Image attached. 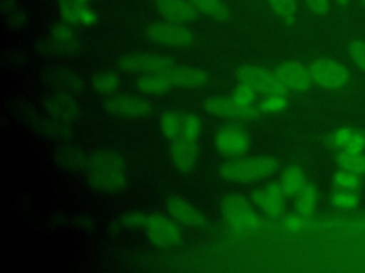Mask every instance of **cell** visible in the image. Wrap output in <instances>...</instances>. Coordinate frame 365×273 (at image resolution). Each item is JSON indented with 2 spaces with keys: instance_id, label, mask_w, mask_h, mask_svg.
Wrapping results in <instances>:
<instances>
[{
  "instance_id": "1",
  "label": "cell",
  "mask_w": 365,
  "mask_h": 273,
  "mask_svg": "<svg viewBox=\"0 0 365 273\" xmlns=\"http://www.w3.org/2000/svg\"><path fill=\"white\" fill-rule=\"evenodd\" d=\"M87 179L98 191H117L125 183V162L114 151H97L87 158Z\"/></svg>"
},
{
  "instance_id": "2",
  "label": "cell",
  "mask_w": 365,
  "mask_h": 273,
  "mask_svg": "<svg viewBox=\"0 0 365 273\" xmlns=\"http://www.w3.org/2000/svg\"><path fill=\"white\" fill-rule=\"evenodd\" d=\"M278 162L272 156L238 158L224 162L220 166V175L231 182H251L272 175Z\"/></svg>"
},
{
  "instance_id": "3",
  "label": "cell",
  "mask_w": 365,
  "mask_h": 273,
  "mask_svg": "<svg viewBox=\"0 0 365 273\" xmlns=\"http://www.w3.org/2000/svg\"><path fill=\"white\" fill-rule=\"evenodd\" d=\"M221 212L225 222L235 230H255L262 225L247 198L240 193H228L221 200Z\"/></svg>"
},
{
  "instance_id": "4",
  "label": "cell",
  "mask_w": 365,
  "mask_h": 273,
  "mask_svg": "<svg viewBox=\"0 0 365 273\" xmlns=\"http://www.w3.org/2000/svg\"><path fill=\"white\" fill-rule=\"evenodd\" d=\"M145 36L153 43L167 47H188L194 41V34L181 23H153L145 28Z\"/></svg>"
},
{
  "instance_id": "5",
  "label": "cell",
  "mask_w": 365,
  "mask_h": 273,
  "mask_svg": "<svg viewBox=\"0 0 365 273\" xmlns=\"http://www.w3.org/2000/svg\"><path fill=\"white\" fill-rule=\"evenodd\" d=\"M308 70H309L312 82L328 90L341 88L349 80V74L346 68L342 64L328 58H318L312 61Z\"/></svg>"
},
{
  "instance_id": "6",
  "label": "cell",
  "mask_w": 365,
  "mask_h": 273,
  "mask_svg": "<svg viewBox=\"0 0 365 273\" xmlns=\"http://www.w3.org/2000/svg\"><path fill=\"white\" fill-rule=\"evenodd\" d=\"M237 75L240 81H245L251 84L255 91L262 92L265 95L272 94H285L287 87L281 82L275 73H271L258 65H242L238 68Z\"/></svg>"
},
{
  "instance_id": "7",
  "label": "cell",
  "mask_w": 365,
  "mask_h": 273,
  "mask_svg": "<svg viewBox=\"0 0 365 273\" xmlns=\"http://www.w3.org/2000/svg\"><path fill=\"white\" fill-rule=\"evenodd\" d=\"M120 68L130 73H143V74H153V73H168L175 67V63L160 54H130L124 55L118 61Z\"/></svg>"
},
{
  "instance_id": "8",
  "label": "cell",
  "mask_w": 365,
  "mask_h": 273,
  "mask_svg": "<svg viewBox=\"0 0 365 273\" xmlns=\"http://www.w3.org/2000/svg\"><path fill=\"white\" fill-rule=\"evenodd\" d=\"M145 230L150 242L158 247H171L181 242L177 223L164 215H148Z\"/></svg>"
},
{
  "instance_id": "9",
  "label": "cell",
  "mask_w": 365,
  "mask_h": 273,
  "mask_svg": "<svg viewBox=\"0 0 365 273\" xmlns=\"http://www.w3.org/2000/svg\"><path fill=\"white\" fill-rule=\"evenodd\" d=\"M204 108L210 114L232 119H254L261 114L259 108L240 104L232 97H210L204 101Z\"/></svg>"
},
{
  "instance_id": "10",
  "label": "cell",
  "mask_w": 365,
  "mask_h": 273,
  "mask_svg": "<svg viewBox=\"0 0 365 273\" xmlns=\"http://www.w3.org/2000/svg\"><path fill=\"white\" fill-rule=\"evenodd\" d=\"M198 144L195 139L180 135L171 139L170 145V158L173 165L180 172H191L198 161Z\"/></svg>"
},
{
  "instance_id": "11",
  "label": "cell",
  "mask_w": 365,
  "mask_h": 273,
  "mask_svg": "<svg viewBox=\"0 0 365 273\" xmlns=\"http://www.w3.org/2000/svg\"><path fill=\"white\" fill-rule=\"evenodd\" d=\"M43 105L48 115L58 122H71L80 114L77 101L68 92L54 91L44 97Z\"/></svg>"
},
{
  "instance_id": "12",
  "label": "cell",
  "mask_w": 365,
  "mask_h": 273,
  "mask_svg": "<svg viewBox=\"0 0 365 273\" xmlns=\"http://www.w3.org/2000/svg\"><path fill=\"white\" fill-rule=\"evenodd\" d=\"M104 107L108 112L121 117H145L153 111V107L148 101L134 95L110 97Z\"/></svg>"
},
{
  "instance_id": "13",
  "label": "cell",
  "mask_w": 365,
  "mask_h": 273,
  "mask_svg": "<svg viewBox=\"0 0 365 273\" xmlns=\"http://www.w3.org/2000/svg\"><path fill=\"white\" fill-rule=\"evenodd\" d=\"M215 146L220 152L230 156H240L250 148L248 135L235 127H227L217 132Z\"/></svg>"
},
{
  "instance_id": "14",
  "label": "cell",
  "mask_w": 365,
  "mask_h": 273,
  "mask_svg": "<svg viewBox=\"0 0 365 273\" xmlns=\"http://www.w3.org/2000/svg\"><path fill=\"white\" fill-rule=\"evenodd\" d=\"M274 73L287 87V90H294L299 92L307 91L312 82L309 70L295 61H287L279 64Z\"/></svg>"
},
{
  "instance_id": "15",
  "label": "cell",
  "mask_w": 365,
  "mask_h": 273,
  "mask_svg": "<svg viewBox=\"0 0 365 273\" xmlns=\"http://www.w3.org/2000/svg\"><path fill=\"white\" fill-rule=\"evenodd\" d=\"M167 210L174 220L182 225L194 228H202L207 225V219L202 215V212L198 210L191 202L185 200L184 198L171 196L167 200Z\"/></svg>"
},
{
  "instance_id": "16",
  "label": "cell",
  "mask_w": 365,
  "mask_h": 273,
  "mask_svg": "<svg viewBox=\"0 0 365 273\" xmlns=\"http://www.w3.org/2000/svg\"><path fill=\"white\" fill-rule=\"evenodd\" d=\"M284 191L279 182H272L258 191L254 192V202L264 210V213L269 218H278L284 209Z\"/></svg>"
},
{
  "instance_id": "17",
  "label": "cell",
  "mask_w": 365,
  "mask_h": 273,
  "mask_svg": "<svg viewBox=\"0 0 365 273\" xmlns=\"http://www.w3.org/2000/svg\"><path fill=\"white\" fill-rule=\"evenodd\" d=\"M43 80L54 91H60V92L73 94L83 90L84 87L83 80L77 74L64 68H57V67L46 70L43 73Z\"/></svg>"
},
{
  "instance_id": "18",
  "label": "cell",
  "mask_w": 365,
  "mask_h": 273,
  "mask_svg": "<svg viewBox=\"0 0 365 273\" xmlns=\"http://www.w3.org/2000/svg\"><path fill=\"white\" fill-rule=\"evenodd\" d=\"M158 13L174 23H187L197 16V7L190 0H155Z\"/></svg>"
},
{
  "instance_id": "19",
  "label": "cell",
  "mask_w": 365,
  "mask_h": 273,
  "mask_svg": "<svg viewBox=\"0 0 365 273\" xmlns=\"http://www.w3.org/2000/svg\"><path fill=\"white\" fill-rule=\"evenodd\" d=\"M173 85L184 88H200L208 84L210 77L205 71L194 67H174L167 73Z\"/></svg>"
},
{
  "instance_id": "20",
  "label": "cell",
  "mask_w": 365,
  "mask_h": 273,
  "mask_svg": "<svg viewBox=\"0 0 365 273\" xmlns=\"http://www.w3.org/2000/svg\"><path fill=\"white\" fill-rule=\"evenodd\" d=\"M173 87V82L167 73H153L144 74L137 80V88L150 95H160L167 92Z\"/></svg>"
},
{
  "instance_id": "21",
  "label": "cell",
  "mask_w": 365,
  "mask_h": 273,
  "mask_svg": "<svg viewBox=\"0 0 365 273\" xmlns=\"http://www.w3.org/2000/svg\"><path fill=\"white\" fill-rule=\"evenodd\" d=\"M51 44L56 51H73L77 47L74 30L68 23L56 24L51 30Z\"/></svg>"
},
{
  "instance_id": "22",
  "label": "cell",
  "mask_w": 365,
  "mask_h": 273,
  "mask_svg": "<svg viewBox=\"0 0 365 273\" xmlns=\"http://www.w3.org/2000/svg\"><path fill=\"white\" fill-rule=\"evenodd\" d=\"M279 185L284 191V193L287 196H292L297 195L304 186H305V178H304V172L301 171V168L292 165L288 166L279 181Z\"/></svg>"
},
{
  "instance_id": "23",
  "label": "cell",
  "mask_w": 365,
  "mask_h": 273,
  "mask_svg": "<svg viewBox=\"0 0 365 273\" xmlns=\"http://www.w3.org/2000/svg\"><path fill=\"white\" fill-rule=\"evenodd\" d=\"M338 164L342 169L354 172L356 175L365 173V155L358 149L346 148L338 154Z\"/></svg>"
},
{
  "instance_id": "24",
  "label": "cell",
  "mask_w": 365,
  "mask_h": 273,
  "mask_svg": "<svg viewBox=\"0 0 365 273\" xmlns=\"http://www.w3.org/2000/svg\"><path fill=\"white\" fill-rule=\"evenodd\" d=\"M317 203V189L311 183H305V186L297 193V212L304 219L309 218L315 209Z\"/></svg>"
},
{
  "instance_id": "25",
  "label": "cell",
  "mask_w": 365,
  "mask_h": 273,
  "mask_svg": "<svg viewBox=\"0 0 365 273\" xmlns=\"http://www.w3.org/2000/svg\"><path fill=\"white\" fill-rule=\"evenodd\" d=\"M57 159L63 166L73 171L83 166L86 168V164H87V158L84 156V154L74 146H63L61 149H58Z\"/></svg>"
},
{
  "instance_id": "26",
  "label": "cell",
  "mask_w": 365,
  "mask_h": 273,
  "mask_svg": "<svg viewBox=\"0 0 365 273\" xmlns=\"http://www.w3.org/2000/svg\"><path fill=\"white\" fill-rule=\"evenodd\" d=\"M160 128L165 138L174 139L181 135L182 131V117L178 112L167 111L161 115L160 119Z\"/></svg>"
},
{
  "instance_id": "27",
  "label": "cell",
  "mask_w": 365,
  "mask_h": 273,
  "mask_svg": "<svg viewBox=\"0 0 365 273\" xmlns=\"http://www.w3.org/2000/svg\"><path fill=\"white\" fill-rule=\"evenodd\" d=\"M190 1L197 9H200L201 11H204L205 14L217 20H225L230 16V10L222 0H190Z\"/></svg>"
},
{
  "instance_id": "28",
  "label": "cell",
  "mask_w": 365,
  "mask_h": 273,
  "mask_svg": "<svg viewBox=\"0 0 365 273\" xmlns=\"http://www.w3.org/2000/svg\"><path fill=\"white\" fill-rule=\"evenodd\" d=\"M120 85V77L115 73L104 71L94 77L93 87L98 94H111Z\"/></svg>"
},
{
  "instance_id": "29",
  "label": "cell",
  "mask_w": 365,
  "mask_h": 273,
  "mask_svg": "<svg viewBox=\"0 0 365 273\" xmlns=\"http://www.w3.org/2000/svg\"><path fill=\"white\" fill-rule=\"evenodd\" d=\"M271 10L287 24L295 20L297 1L295 0H268Z\"/></svg>"
},
{
  "instance_id": "30",
  "label": "cell",
  "mask_w": 365,
  "mask_h": 273,
  "mask_svg": "<svg viewBox=\"0 0 365 273\" xmlns=\"http://www.w3.org/2000/svg\"><path fill=\"white\" fill-rule=\"evenodd\" d=\"M58 7L60 14L66 23H80V11L83 9V3H80L78 0H58Z\"/></svg>"
},
{
  "instance_id": "31",
  "label": "cell",
  "mask_w": 365,
  "mask_h": 273,
  "mask_svg": "<svg viewBox=\"0 0 365 273\" xmlns=\"http://www.w3.org/2000/svg\"><path fill=\"white\" fill-rule=\"evenodd\" d=\"M201 132V119L195 114H185L182 117V131L181 135L191 138V139H198Z\"/></svg>"
},
{
  "instance_id": "32",
  "label": "cell",
  "mask_w": 365,
  "mask_h": 273,
  "mask_svg": "<svg viewBox=\"0 0 365 273\" xmlns=\"http://www.w3.org/2000/svg\"><path fill=\"white\" fill-rule=\"evenodd\" d=\"M255 88L245 82V81H240V84L235 87L234 92H232V98L240 102V104H244V105H251V102L254 101L255 98Z\"/></svg>"
},
{
  "instance_id": "33",
  "label": "cell",
  "mask_w": 365,
  "mask_h": 273,
  "mask_svg": "<svg viewBox=\"0 0 365 273\" xmlns=\"http://www.w3.org/2000/svg\"><path fill=\"white\" fill-rule=\"evenodd\" d=\"M287 107L285 94H272L267 95L265 100L261 101L259 109L262 112H278Z\"/></svg>"
},
{
  "instance_id": "34",
  "label": "cell",
  "mask_w": 365,
  "mask_h": 273,
  "mask_svg": "<svg viewBox=\"0 0 365 273\" xmlns=\"http://www.w3.org/2000/svg\"><path fill=\"white\" fill-rule=\"evenodd\" d=\"M147 220H148V215L143 212H128L118 219V225L121 228H130V229L145 228Z\"/></svg>"
},
{
  "instance_id": "35",
  "label": "cell",
  "mask_w": 365,
  "mask_h": 273,
  "mask_svg": "<svg viewBox=\"0 0 365 273\" xmlns=\"http://www.w3.org/2000/svg\"><path fill=\"white\" fill-rule=\"evenodd\" d=\"M334 182H335V185H338L339 188H342L345 191H354L359 186V179L356 178V173L345 171V169L335 173Z\"/></svg>"
},
{
  "instance_id": "36",
  "label": "cell",
  "mask_w": 365,
  "mask_h": 273,
  "mask_svg": "<svg viewBox=\"0 0 365 273\" xmlns=\"http://www.w3.org/2000/svg\"><path fill=\"white\" fill-rule=\"evenodd\" d=\"M6 13L9 14L7 21L13 27H20L24 24L26 17H24V10H21L20 6H17L13 0L9 1V6L6 7Z\"/></svg>"
},
{
  "instance_id": "37",
  "label": "cell",
  "mask_w": 365,
  "mask_h": 273,
  "mask_svg": "<svg viewBox=\"0 0 365 273\" xmlns=\"http://www.w3.org/2000/svg\"><path fill=\"white\" fill-rule=\"evenodd\" d=\"M349 54L355 64L365 71V41H355L349 46Z\"/></svg>"
},
{
  "instance_id": "38",
  "label": "cell",
  "mask_w": 365,
  "mask_h": 273,
  "mask_svg": "<svg viewBox=\"0 0 365 273\" xmlns=\"http://www.w3.org/2000/svg\"><path fill=\"white\" fill-rule=\"evenodd\" d=\"M332 202L334 205L339 206V208H354L358 202V198L355 193L352 192H338L334 195L332 198Z\"/></svg>"
},
{
  "instance_id": "39",
  "label": "cell",
  "mask_w": 365,
  "mask_h": 273,
  "mask_svg": "<svg viewBox=\"0 0 365 273\" xmlns=\"http://www.w3.org/2000/svg\"><path fill=\"white\" fill-rule=\"evenodd\" d=\"M305 3L315 14H325L329 9V0H305Z\"/></svg>"
},
{
  "instance_id": "40",
  "label": "cell",
  "mask_w": 365,
  "mask_h": 273,
  "mask_svg": "<svg viewBox=\"0 0 365 273\" xmlns=\"http://www.w3.org/2000/svg\"><path fill=\"white\" fill-rule=\"evenodd\" d=\"M284 226L291 230V232H297L299 229H302L304 226V218L302 216H297V215H291V216H287L285 220H284Z\"/></svg>"
},
{
  "instance_id": "41",
  "label": "cell",
  "mask_w": 365,
  "mask_h": 273,
  "mask_svg": "<svg viewBox=\"0 0 365 273\" xmlns=\"http://www.w3.org/2000/svg\"><path fill=\"white\" fill-rule=\"evenodd\" d=\"M96 21H97V14H96V11L91 10V9H88V7H84V6H83V9H81V11H80V23L84 24V26H91V24H94Z\"/></svg>"
},
{
  "instance_id": "42",
  "label": "cell",
  "mask_w": 365,
  "mask_h": 273,
  "mask_svg": "<svg viewBox=\"0 0 365 273\" xmlns=\"http://www.w3.org/2000/svg\"><path fill=\"white\" fill-rule=\"evenodd\" d=\"M339 6H345V4H348L349 3V0H335Z\"/></svg>"
},
{
  "instance_id": "43",
  "label": "cell",
  "mask_w": 365,
  "mask_h": 273,
  "mask_svg": "<svg viewBox=\"0 0 365 273\" xmlns=\"http://www.w3.org/2000/svg\"><path fill=\"white\" fill-rule=\"evenodd\" d=\"M78 1H80V3H83V4H84V3H87V1H90V0H78Z\"/></svg>"
}]
</instances>
